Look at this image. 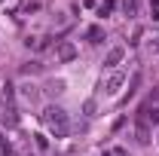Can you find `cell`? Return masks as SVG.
Wrapping results in <instances>:
<instances>
[{"instance_id":"cell-1","label":"cell","mask_w":159,"mask_h":156,"mask_svg":"<svg viewBox=\"0 0 159 156\" xmlns=\"http://www.w3.org/2000/svg\"><path fill=\"white\" fill-rule=\"evenodd\" d=\"M43 122L49 126V132L55 138H67L70 135V119H67V113L61 110L58 104H49V107L43 110Z\"/></svg>"},{"instance_id":"cell-2","label":"cell","mask_w":159,"mask_h":156,"mask_svg":"<svg viewBox=\"0 0 159 156\" xmlns=\"http://www.w3.org/2000/svg\"><path fill=\"white\" fill-rule=\"evenodd\" d=\"M55 55H58V61H74L77 58V43H70V40H61L58 43V49H55Z\"/></svg>"},{"instance_id":"cell-3","label":"cell","mask_w":159,"mask_h":156,"mask_svg":"<svg viewBox=\"0 0 159 156\" xmlns=\"http://www.w3.org/2000/svg\"><path fill=\"white\" fill-rule=\"evenodd\" d=\"M122 86H125V74H113V77L107 80V86H104V92H107V95H116V92L122 89Z\"/></svg>"},{"instance_id":"cell-4","label":"cell","mask_w":159,"mask_h":156,"mask_svg":"<svg viewBox=\"0 0 159 156\" xmlns=\"http://www.w3.org/2000/svg\"><path fill=\"white\" fill-rule=\"evenodd\" d=\"M122 58H125V49H122V46H113V49L107 52V58H104V67H116Z\"/></svg>"},{"instance_id":"cell-5","label":"cell","mask_w":159,"mask_h":156,"mask_svg":"<svg viewBox=\"0 0 159 156\" xmlns=\"http://www.w3.org/2000/svg\"><path fill=\"white\" fill-rule=\"evenodd\" d=\"M119 6H122V12H125L129 19H135L141 12V0H119Z\"/></svg>"},{"instance_id":"cell-6","label":"cell","mask_w":159,"mask_h":156,"mask_svg":"<svg viewBox=\"0 0 159 156\" xmlns=\"http://www.w3.org/2000/svg\"><path fill=\"white\" fill-rule=\"evenodd\" d=\"M0 119H3V126H9V129H12V126H19V110L9 104V107L3 110V117H0Z\"/></svg>"},{"instance_id":"cell-7","label":"cell","mask_w":159,"mask_h":156,"mask_svg":"<svg viewBox=\"0 0 159 156\" xmlns=\"http://www.w3.org/2000/svg\"><path fill=\"white\" fill-rule=\"evenodd\" d=\"M113 9H116V0H101L98 3V16H110Z\"/></svg>"},{"instance_id":"cell-8","label":"cell","mask_w":159,"mask_h":156,"mask_svg":"<svg viewBox=\"0 0 159 156\" xmlns=\"http://www.w3.org/2000/svg\"><path fill=\"white\" fill-rule=\"evenodd\" d=\"M86 37H89V43H101V40H104V31L95 25V28H89V31H86Z\"/></svg>"},{"instance_id":"cell-9","label":"cell","mask_w":159,"mask_h":156,"mask_svg":"<svg viewBox=\"0 0 159 156\" xmlns=\"http://www.w3.org/2000/svg\"><path fill=\"white\" fill-rule=\"evenodd\" d=\"M135 135H138L141 144H150V129H147V122H138V132H135Z\"/></svg>"},{"instance_id":"cell-10","label":"cell","mask_w":159,"mask_h":156,"mask_svg":"<svg viewBox=\"0 0 159 156\" xmlns=\"http://www.w3.org/2000/svg\"><path fill=\"white\" fill-rule=\"evenodd\" d=\"M40 71H43L40 61H28V64H21V74H40Z\"/></svg>"},{"instance_id":"cell-11","label":"cell","mask_w":159,"mask_h":156,"mask_svg":"<svg viewBox=\"0 0 159 156\" xmlns=\"http://www.w3.org/2000/svg\"><path fill=\"white\" fill-rule=\"evenodd\" d=\"M46 92H49V95H58V92H64V83H61V80H52V83L46 86Z\"/></svg>"},{"instance_id":"cell-12","label":"cell","mask_w":159,"mask_h":156,"mask_svg":"<svg viewBox=\"0 0 159 156\" xmlns=\"http://www.w3.org/2000/svg\"><path fill=\"white\" fill-rule=\"evenodd\" d=\"M21 98H25V101H34V98H37V89H34V86H25V89H21Z\"/></svg>"},{"instance_id":"cell-13","label":"cell","mask_w":159,"mask_h":156,"mask_svg":"<svg viewBox=\"0 0 159 156\" xmlns=\"http://www.w3.org/2000/svg\"><path fill=\"white\" fill-rule=\"evenodd\" d=\"M138 83H141V74H135V77H132V83H129V95H135V89H138Z\"/></svg>"},{"instance_id":"cell-14","label":"cell","mask_w":159,"mask_h":156,"mask_svg":"<svg viewBox=\"0 0 159 156\" xmlns=\"http://www.w3.org/2000/svg\"><path fill=\"white\" fill-rule=\"evenodd\" d=\"M141 34H144V31H141V28H138V31L132 34V40H129V43H132V46H138V43H141Z\"/></svg>"},{"instance_id":"cell-15","label":"cell","mask_w":159,"mask_h":156,"mask_svg":"<svg viewBox=\"0 0 159 156\" xmlns=\"http://www.w3.org/2000/svg\"><path fill=\"white\" fill-rule=\"evenodd\" d=\"M83 110H86V117H92V113H95V101H86V107H83Z\"/></svg>"},{"instance_id":"cell-16","label":"cell","mask_w":159,"mask_h":156,"mask_svg":"<svg viewBox=\"0 0 159 156\" xmlns=\"http://www.w3.org/2000/svg\"><path fill=\"white\" fill-rule=\"evenodd\" d=\"M113 156H125V150H122V147H116V150H113Z\"/></svg>"},{"instance_id":"cell-17","label":"cell","mask_w":159,"mask_h":156,"mask_svg":"<svg viewBox=\"0 0 159 156\" xmlns=\"http://www.w3.org/2000/svg\"><path fill=\"white\" fill-rule=\"evenodd\" d=\"M0 3H3V0H0Z\"/></svg>"}]
</instances>
